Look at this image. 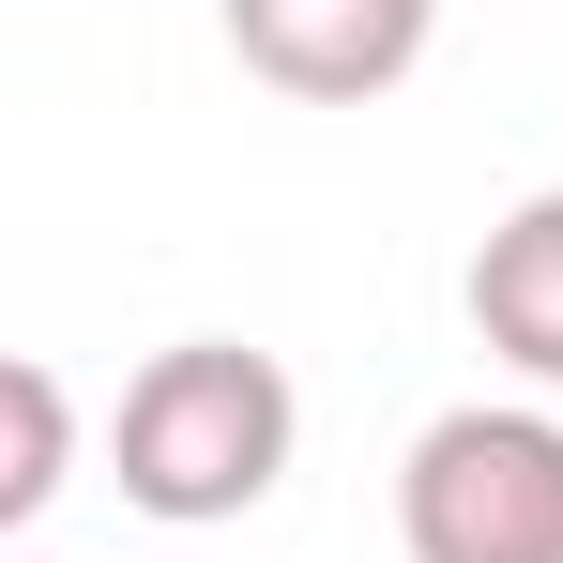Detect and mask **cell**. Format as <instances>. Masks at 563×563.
Returning <instances> with one entry per match:
<instances>
[{"label":"cell","instance_id":"cell-5","mask_svg":"<svg viewBox=\"0 0 563 563\" xmlns=\"http://www.w3.org/2000/svg\"><path fill=\"white\" fill-rule=\"evenodd\" d=\"M62 457H77V427H62V380L31 366H0V533H31L46 503H62Z\"/></svg>","mask_w":563,"mask_h":563},{"label":"cell","instance_id":"cell-3","mask_svg":"<svg viewBox=\"0 0 563 563\" xmlns=\"http://www.w3.org/2000/svg\"><path fill=\"white\" fill-rule=\"evenodd\" d=\"M442 0H229V46L244 77H275L289 107H380L427 62Z\"/></svg>","mask_w":563,"mask_h":563},{"label":"cell","instance_id":"cell-1","mask_svg":"<svg viewBox=\"0 0 563 563\" xmlns=\"http://www.w3.org/2000/svg\"><path fill=\"white\" fill-rule=\"evenodd\" d=\"M289 442H305V396H289V366L244 351V335H184V351H153V366L122 380V411H107L122 503L168 518V533H213V518L275 503Z\"/></svg>","mask_w":563,"mask_h":563},{"label":"cell","instance_id":"cell-2","mask_svg":"<svg viewBox=\"0 0 563 563\" xmlns=\"http://www.w3.org/2000/svg\"><path fill=\"white\" fill-rule=\"evenodd\" d=\"M411 563H563V427L549 411H442L396 472Z\"/></svg>","mask_w":563,"mask_h":563},{"label":"cell","instance_id":"cell-4","mask_svg":"<svg viewBox=\"0 0 563 563\" xmlns=\"http://www.w3.org/2000/svg\"><path fill=\"white\" fill-rule=\"evenodd\" d=\"M472 335H487L518 380H549V396H563V184L518 198V213L472 244Z\"/></svg>","mask_w":563,"mask_h":563}]
</instances>
